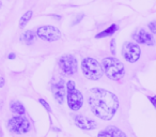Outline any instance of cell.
Listing matches in <instances>:
<instances>
[{
  "label": "cell",
  "instance_id": "9c48e42d",
  "mask_svg": "<svg viewBox=\"0 0 156 137\" xmlns=\"http://www.w3.org/2000/svg\"><path fill=\"white\" fill-rule=\"evenodd\" d=\"M133 39L139 44H145L147 46L155 45V39L151 33L147 32L144 29H139L137 32L133 34Z\"/></svg>",
  "mask_w": 156,
  "mask_h": 137
},
{
  "label": "cell",
  "instance_id": "52a82bcc",
  "mask_svg": "<svg viewBox=\"0 0 156 137\" xmlns=\"http://www.w3.org/2000/svg\"><path fill=\"white\" fill-rule=\"evenodd\" d=\"M59 67L65 75H73L77 72V60L73 55H63L59 58Z\"/></svg>",
  "mask_w": 156,
  "mask_h": 137
},
{
  "label": "cell",
  "instance_id": "30bf717a",
  "mask_svg": "<svg viewBox=\"0 0 156 137\" xmlns=\"http://www.w3.org/2000/svg\"><path fill=\"white\" fill-rule=\"evenodd\" d=\"M51 91L54 94V98L59 104H63V101L65 98V86H64V81L62 78L58 79L57 83L52 84Z\"/></svg>",
  "mask_w": 156,
  "mask_h": 137
},
{
  "label": "cell",
  "instance_id": "6da1fadb",
  "mask_svg": "<svg viewBox=\"0 0 156 137\" xmlns=\"http://www.w3.org/2000/svg\"><path fill=\"white\" fill-rule=\"evenodd\" d=\"M89 105L96 117L102 120H110L119 108V100L108 90L93 88L90 91Z\"/></svg>",
  "mask_w": 156,
  "mask_h": 137
},
{
  "label": "cell",
  "instance_id": "cb8c5ba5",
  "mask_svg": "<svg viewBox=\"0 0 156 137\" xmlns=\"http://www.w3.org/2000/svg\"><path fill=\"white\" fill-rule=\"evenodd\" d=\"M5 86V78L3 77H0V88H2Z\"/></svg>",
  "mask_w": 156,
  "mask_h": 137
},
{
  "label": "cell",
  "instance_id": "d4e9b609",
  "mask_svg": "<svg viewBox=\"0 0 156 137\" xmlns=\"http://www.w3.org/2000/svg\"><path fill=\"white\" fill-rule=\"evenodd\" d=\"M2 7V3H1V1H0V8Z\"/></svg>",
  "mask_w": 156,
  "mask_h": 137
},
{
  "label": "cell",
  "instance_id": "d6986e66",
  "mask_svg": "<svg viewBox=\"0 0 156 137\" xmlns=\"http://www.w3.org/2000/svg\"><path fill=\"white\" fill-rule=\"evenodd\" d=\"M98 137H113V135L111 134L109 131L107 130H104V131H101L100 133H98Z\"/></svg>",
  "mask_w": 156,
  "mask_h": 137
},
{
  "label": "cell",
  "instance_id": "277c9868",
  "mask_svg": "<svg viewBox=\"0 0 156 137\" xmlns=\"http://www.w3.org/2000/svg\"><path fill=\"white\" fill-rule=\"evenodd\" d=\"M67 88V105L74 111H77L81 108L83 104V96L79 90L76 89L75 83L73 81H69L66 84Z\"/></svg>",
  "mask_w": 156,
  "mask_h": 137
},
{
  "label": "cell",
  "instance_id": "8fae6325",
  "mask_svg": "<svg viewBox=\"0 0 156 137\" xmlns=\"http://www.w3.org/2000/svg\"><path fill=\"white\" fill-rule=\"evenodd\" d=\"M75 119V124L78 126L79 128H83V130H93L98 126L96 122L92 119L89 118H86L81 115H78L74 117Z\"/></svg>",
  "mask_w": 156,
  "mask_h": 137
},
{
  "label": "cell",
  "instance_id": "7a4b0ae2",
  "mask_svg": "<svg viewBox=\"0 0 156 137\" xmlns=\"http://www.w3.org/2000/svg\"><path fill=\"white\" fill-rule=\"evenodd\" d=\"M102 67L106 76L112 81H120L125 74L124 64L115 57H107L103 59Z\"/></svg>",
  "mask_w": 156,
  "mask_h": 137
},
{
  "label": "cell",
  "instance_id": "3957f363",
  "mask_svg": "<svg viewBox=\"0 0 156 137\" xmlns=\"http://www.w3.org/2000/svg\"><path fill=\"white\" fill-rule=\"evenodd\" d=\"M81 70L88 79L98 81L103 76V67L98 60L93 58H85L81 61Z\"/></svg>",
  "mask_w": 156,
  "mask_h": 137
},
{
  "label": "cell",
  "instance_id": "44dd1931",
  "mask_svg": "<svg viewBox=\"0 0 156 137\" xmlns=\"http://www.w3.org/2000/svg\"><path fill=\"white\" fill-rule=\"evenodd\" d=\"M83 16H85V15H83V14H80V15H78L77 17L75 18V20H74V22H73V26H75V25H77L78 23H80V20H83Z\"/></svg>",
  "mask_w": 156,
  "mask_h": 137
},
{
  "label": "cell",
  "instance_id": "9a60e30c",
  "mask_svg": "<svg viewBox=\"0 0 156 137\" xmlns=\"http://www.w3.org/2000/svg\"><path fill=\"white\" fill-rule=\"evenodd\" d=\"M32 15H33V12L31 11V10H29V11H27L26 13L22 16V18H20V28H24V27L28 24V22L31 20Z\"/></svg>",
  "mask_w": 156,
  "mask_h": 137
},
{
  "label": "cell",
  "instance_id": "ba28073f",
  "mask_svg": "<svg viewBox=\"0 0 156 137\" xmlns=\"http://www.w3.org/2000/svg\"><path fill=\"white\" fill-rule=\"evenodd\" d=\"M37 35L40 39L47 42H55L61 39V32L54 26H41L37 31Z\"/></svg>",
  "mask_w": 156,
  "mask_h": 137
},
{
  "label": "cell",
  "instance_id": "4fadbf2b",
  "mask_svg": "<svg viewBox=\"0 0 156 137\" xmlns=\"http://www.w3.org/2000/svg\"><path fill=\"white\" fill-rule=\"evenodd\" d=\"M10 108H11L12 113L16 114L18 116H23L26 113V109H25V106L20 102V101H13L10 105Z\"/></svg>",
  "mask_w": 156,
  "mask_h": 137
},
{
  "label": "cell",
  "instance_id": "7c38bea8",
  "mask_svg": "<svg viewBox=\"0 0 156 137\" xmlns=\"http://www.w3.org/2000/svg\"><path fill=\"white\" fill-rule=\"evenodd\" d=\"M35 38H37V35H35V33L33 32L32 30H27L22 34V37H20V41H22L24 44L31 45V44L34 43Z\"/></svg>",
  "mask_w": 156,
  "mask_h": 137
},
{
  "label": "cell",
  "instance_id": "2e32d148",
  "mask_svg": "<svg viewBox=\"0 0 156 137\" xmlns=\"http://www.w3.org/2000/svg\"><path fill=\"white\" fill-rule=\"evenodd\" d=\"M106 130L109 131V132H110L111 134L113 135V137H126L125 133H124L123 131L120 130V128H115V126H112V125L107 126Z\"/></svg>",
  "mask_w": 156,
  "mask_h": 137
},
{
  "label": "cell",
  "instance_id": "7402d4cb",
  "mask_svg": "<svg viewBox=\"0 0 156 137\" xmlns=\"http://www.w3.org/2000/svg\"><path fill=\"white\" fill-rule=\"evenodd\" d=\"M147 99L150 100V102L152 103V105H153L154 107H155V109H156V96H147Z\"/></svg>",
  "mask_w": 156,
  "mask_h": 137
},
{
  "label": "cell",
  "instance_id": "8992f818",
  "mask_svg": "<svg viewBox=\"0 0 156 137\" xmlns=\"http://www.w3.org/2000/svg\"><path fill=\"white\" fill-rule=\"evenodd\" d=\"M122 55L124 59L129 63H135L140 59L141 48L137 43L132 42H125L122 47Z\"/></svg>",
  "mask_w": 156,
  "mask_h": 137
},
{
  "label": "cell",
  "instance_id": "5b68a950",
  "mask_svg": "<svg viewBox=\"0 0 156 137\" xmlns=\"http://www.w3.org/2000/svg\"><path fill=\"white\" fill-rule=\"evenodd\" d=\"M30 122L26 117L23 116H16L9 120L8 122V128L12 133L17 135L26 134L30 131Z\"/></svg>",
  "mask_w": 156,
  "mask_h": 137
},
{
  "label": "cell",
  "instance_id": "ac0fdd59",
  "mask_svg": "<svg viewBox=\"0 0 156 137\" xmlns=\"http://www.w3.org/2000/svg\"><path fill=\"white\" fill-rule=\"evenodd\" d=\"M110 52L113 56L117 54V45H115V39H112L110 42Z\"/></svg>",
  "mask_w": 156,
  "mask_h": 137
},
{
  "label": "cell",
  "instance_id": "e0dca14e",
  "mask_svg": "<svg viewBox=\"0 0 156 137\" xmlns=\"http://www.w3.org/2000/svg\"><path fill=\"white\" fill-rule=\"evenodd\" d=\"M39 102L41 103V105H42V106H44V108H45L46 110L48 111V113H51V108H50L49 104H48V103L46 102L45 100H43V99H40V100H39Z\"/></svg>",
  "mask_w": 156,
  "mask_h": 137
},
{
  "label": "cell",
  "instance_id": "603a6c76",
  "mask_svg": "<svg viewBox=\"0 0 156 137\" xmlns=\"http://www.w3.org/2000/svg\"><path fill=\"white\" fill-rule=\"evenodd\" d=\"M16 55L14 54V52H11V54H9V56H8V58L10 59V60H13V59H15Z\"/></svg>",
  "mask_w": 156,
  "mask_h": 137
},
{
  "label": "cell",
  "instance_id": "ffe728a7",
  "mask_svg": "<svg viewBox=\"0 0 156 137\" xmlns=\"http://www.w3.org/2000/svg\"><path fill=\"white\" fill-rule=\"evenodd\" d=\"M147 27H149V29L151 30V32L153 33V34H156V20H153V22L149 23Z\"/></svg>",
  "mask_w": 156,
  "mask_h": 137
},
{
  "label": "cell",
  "instance_id": "5bb4252c",
  "mask_svg": "<svg viewBox=\"0 0 156 137\" xmlns=\"http://www.w3.org/2000/svg\"><path fill=\"white\" fill-rule=\"evenodd\" d=\"M117 30H118V25L112 24L111 26H109L108 28L106 29V30L102 31V32H100L98 34H96V35H95V38H96V39H102V38L111 37V35H112L113 33H115Z\"/></svg>",
  "mask_w": 156,
  "mask_h": 137
}]
</instances>
